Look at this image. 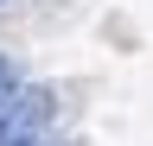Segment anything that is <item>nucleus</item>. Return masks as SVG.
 <instances>
[{"label": "nucleus", "instance_id": "obj_1", "mask_svg": "<svg viewBox=\"0 0 153 146\" xmlns=\"http://www.w3.org/2000/svg\"><path fill=\"white\" fill-rule=\"evenodd\" d=\"M0 89H13V64L7 57H0Z\"/></svg>", "mask_w": 153, "mask_h": 146}]
</instances>
